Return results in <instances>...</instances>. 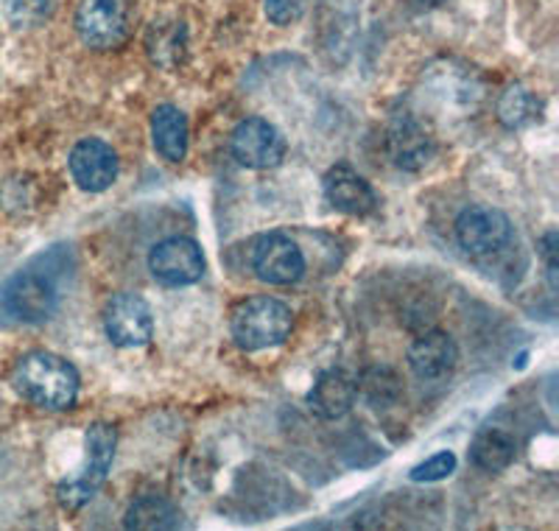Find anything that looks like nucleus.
<instances>
[{
  "instance_id": "1a4fd4ad",
  "label": "nucleus",
  "mask_w": 559,
  "mask_h": 531,
  "mask_svg": "<svg viewBox=\"0 0 559 531\" xmlns=\"http://www.w3.org/2000/svg\"><path fill=\"white\" fill-rule=\"evenodd\" d=\"M104 330L115 347L132 350L152 342L154 314L140 294L121 292L115 294L104 308Z\"/></svg>"
},
{
  "instance_id": "f257e3e1",
  "label": "nucleus",
  "mask_w": 559,
  "mask_h": 531,
  "mask_svg": "<svg viewBox=\"0 0 559 531\" xmlns=\"http://www.w3.org/2000/svg\"><path fill=\"white\" fill-rule=\"evenodd\" d=\"M57 252L43 255L0 288V324H39L59 308Z\"/></svg>"
},
{
  "instance_id": "423d86ee",
  "label": "nucleus",
  "mask_w": 559,
  "mask_h": 531,
  "mask_svg": "<svg viewBox=\"0 0 559 531\" xmlns=\"http://www.w3.org/2000/svg\"><path fill=\"white\" fill-rule=\"evenodd\" d=\"M512 222L509 215L489 204H476L467 208L456 219V240L459 247L473 258H492V255L503 252L512 244Z\"/></svg>"
},
{
  "instance_id": "6e6552de",
  "label": "nucleus",
  "mask_w": 559,
  "mask_h": 531,
  "mask_svg": "<svg viewBox=\"0 0 559 531\" xmlns=\"http://www.w3.org/2000/svg\"><path fill=\"white\" fill-rule=\"evenodd\" d=\"M204 269L207 263H204L202 247L193 238H182V235L159 240L148 252V272L154 274L157 283L171 285V288L199 283Z\"/></svg>"
},
{
  "instance_id": "39448f33",
  "label": "nucleus",
  "mask_w": 559,
  "mask_h": 531,
  "mask_svg": "<svg viewBox=\"0 0 559 531\" xmlns=\"http://www.w3.org/2000/svg\"><path fill=\"white\" fill-rule=\"evenodd\" d=\"M87 459H84V468L76 479L59 484V500H62L64 509H79V506L87 504L93 495L102 489V484L107 481L109 468H112L115 456V428L107 423L90 425L87 430Z\"/></svg>"
},
{
  "instance_id": "b1692460",
  "label": "nucleus",
  "mask_w": 559,
  "mask_h": 531,
  "mask_svg": "<svg viewBox=\"0 0 559 531\" xmlns=\"http://www.w3.org/2000/svg\"><path fill=\"white\" fill-rule=\"evenodd\" d=\"M456 453H451V450H439L431 459H426V462H419L417 468H412L408 479L417 481V484H431V481H442L448 479V475L456 473Z\"/></svg>"
},
{
  "instance_id": "aec40b11",
  "label": "nucleus",
  "mask_w": 559,
  "mask_h": 531,
  "mask_svg": "<svg viewBox=\"0 0 559 531\" xmlns=\"http://www.w3.org/2000/svg\"><path fill=\"white\" fill-rule=\"evenodd\" d=\"M543 118V102L523 84H512L498 98V120L507 129H526Z\"/></svg>"
},
{
  "instance_id": "0eeeda50",
  "label": "nucleus",
  "mask_w": 559,
  "mask_h": 531,
  "mask_svg": "<svg viewBox=\"0 0 559 531\" xmlns=\"http://www.w3.org/2000/svg\"><path fill=\"white\" fill-rule=\"evenodd\" d=\"M286 138L266 118H243L229 134V152L247 168L269 172L286 160Z\"/></svg>"
},
{
  "instance_id": "9b49d317",
  "label": "nucleus",
  "mask_w": 559,
  "mask_h": 531,
  "mask_svg": "<svg viewBox=\"0 0 559 531\" xmlns=\"http://www.w3.org/2000/svg\"><path fill=\"white\" fill-rule=\"evenodd\" d=\"M70 177L87 193H104L118 179V154L102 138L79 140L70 152Z\"/></svg>"
},
{
  "instance_id": "4be33fe9",
  "label": "nucleus",
  "mask_w": 559,
  "mask_h": 531,
  "mask_svg": "<svg viewBox=\"0 0 559 531\" xmlns=\"http://www.w3.org/2000/svg\"><path fill=\"white\" fill-rule=\"evenodd\" d=\"M185 26L182 23H154V28L148 32V54H152V59L157 64H163V68H174V64L182 59V51H185Z\"/></svg>"
},
{
  "instance_id": "2eb2a0df",
  "label": "nucleus",
  "mask_w": 559,
  "mask_h": 531,
  "mask_svg": "<svg viewBox=\"0 0 559 531\" xmlns=\"http://www.w3.org/2000/svg\"><path fill=\"white\" fill-rule=\"evenodd\" d=\"M426 87L428 93L439 95L448 104H473L481 95V79L473 68L456 62V59H442L426 70Z\"/></svg>"
},
{
  "instance_id": "6ab92c4d",
  "label": "nucleus",
  "mask_w": 559,
  "mask_h": 531,
  "mask_svg": "<svg viewBox=\"0 0 559 531\" xmlns=\"http://www.w3.org/2000/svg\"><path fill=\"white\" fill-rule=\"evenodd\" d=\"M179 526H182V512L159 495H143L127 512V529L134 531H171Z\"/></svg>"
},
{
  "instance_id": "20e7f679",
  "label": "nucleus",
  "mask_w": 559,
  "mask_h": 531,
  "mask_svg": "<svg viewBox=\"0 0 559 531\" xmlns=\"http://www.w3.org/2000/svg\"><path fill=\"white\" fill-rule=\"evenodd\" d=\"M76 32L93 51H115L132 34L129 0H82L76 9Z\"/></svg>"
},
{
  "instance_id": "bb28decb",
  "label": "nucleus",
  "mask_w": 559,
  "mask_h": 531,
  "mask_svg": "<svg viewBox=\"0 0 559 531\" xmlns=\"http://www.w3.org/2000/svg\"><path fill=\"white\" fill-rule=\"evenodd\" d=\"M417 3H423V7H442L448 0H417Z\"/></svg>"
},
{
  "instance_id": "9d476101",
  "label": "nucleus",
  "mask_w": 559,
  "mask_h": 531,
  "mask_svg": "<svg viewBox=\"0 0 559 531\" xmlns=\"http://www.w3.org/2000/svg\"><path fill=\"white\" fill-rule=\"evenodd\" d=\"M254 274L269 285H292L306 274V255L288 235L269 233L252 252Z\"/></svg>"
},
{
  "instance_id": "a878e982",
  "label": "nucleus",
  "mask_w": 559,
  "mask_h": 531,
  "mask_svg": "<svg viewBox=\"0 0 559 531\" xmlns=\"http://www.w3.org/2000/svg\"><path fill=\"white\" fill-rule=\"evenodd\" d=\"M557 247H559L557 229H548V233L540 238V255H543V263H546V278H548V285H551V292H557V274H559Z\"/></svg>"
},
{
  "instance_id": "a211bd4d",
  "label": "nucleus",
  "mask_w": 559,
  "mask_h": 531,
  "mask_svg": "<svg viewBox=\"0 0 559 531\" xmlns=\"http://www.w3.org/2000/svg\"><path fill=\"white\" fill-rule=\"evenodd\" d=\"M518 442L515 437L503 428H481L471 445V459L476 468L487 473H501L515 462Z\"/></svg>"
},
{
  "instance_id": "412c9836",
  "label": "nucleus",
  "mask_w": 559,
  "mask_h": 531,
  "mask_svg": "<svg viewBox=\"0 0 559 531\" xmlns=\"http://www.w3.org/2000/svg\"><path fill=\"white\" fill-rule=\"evenodd\" d=\"M53 0H0V26L7 32H28L43 26Z\"/></svg>"
},
{
  "instance_id": "ddd939ff",
  "label": "nucleus",
  "mask_w": 559,
  "mask_h": 531,
  "mask_svg": "<svg viewBox=\"0 0 559 531\" xmlns=\"http://www.w3.org/2000/svg\"><path fill=\"white\" fill-rule=\"evenodd\" d=\"M322 190L328 204L344 215H358V219H364V215L378 210V193L372 190V185L364 177H358L349 165L331 168L328 177H324Z\"/></svg>"
},
{
  "instance_id": "dca6fc26",
  "label": "nucleus",
  "mask_w": 559,
  "mask_h": 531,
  "mask_svg": "<svg viewBox=\"0 0 559 531\" xmlns=\"http://www.w3.org/2000/svg\"><path fill=\"white\" fill-rule=\"evenodd\" d=\"M358 386L342 369H324L317 380H313L311 392H308V405L311 412L322 420H338L356 405Z\"/></svg>"
},
{
  "instance_id": "7ed1b4c3",
  "label": "nucleus",
  "mask_w": 559,
  "mask_h": 531,
  "mask_svg": "<svg viewBox=\"0 0 559 531\" xmlns=\"http://www.w3.org/2000/svg\"><path fill=\"white\" fill-rule=\"evenodd\" d=\"M294 310L277 297H249L233 310V339L247 353L277 347L292 335Z\"/></svg>"
},
{
  "instance_id": "4468645a",
  "label": "nucleus",
  "mask_w": 559,
  "mask_h": 531,
  "mask_svg": "<svg viewBox=\"0 0 559 531\" xmlns=\"http://www.w3.org/2000/svg\"><path fill=\"white\" fill-rule=\"evenodd\" d=\"M459 364V347L451 335L442 330H428L408 347V367L419 380L451 378Z\"/></svg>"
},
{
  "instance_id": "f8f14e48",
  "label": "nucleus",
  "mask_w": 559,
  "mask_h": 531,
  "mask_svg": "<svg viewBox=\"0 0 559 531\" xmlns=\"http://www.w3.org/2000/svg\"><path fill=\"white\" fill-rule=\"evenodd\" d=\"M386 152L397 168L419 172L437 154V140L414 115H397L386 129Z\"/></svg>"
},
{
  "instance_id": "393cba45",
  "label": "nucleus",
  "mask_w": 559,
  "mask_h": 531,
  "mask_svg": "<svg viewBox=\"0 0 559 531\" xmlns=\"http://www.w3.org/2000/svg\"><path fill=\"white\" fill-rule=\"evenodd\" d=\"M263 9H266V17L274 26H292L306 14L308 0H266Z\"/></svg>"
},
{
  "instance_id": "f3484780",
  "label": "nucleus",
  "mask_w": 559,
  "mask_h": 531,
  "mask_svg": "<svg viewBox=\"0 0 559 531\" xmlns=\"http://www.w3.org/2000/svg\"><path fill=\"white\" fill-rule=\"evenodd\" d=\"M152 143L154 152L163 160L182 163L188 157V143H191L188 115L174 104H159L152 113Z\"/></svg>"
},
{
  "instance_id": "f03ea898",
  "label": "nucleus",
  "mask_w": 559,
  "mask_h": 531,
  "mask_svg": "<svg viewBox=\"0 0 559 531\" xmlns=\"http://www.w3.org/2000/svg\"><path fill=\"white\" fill-rule=\"evenodd\" d=\"M12 384L23 400L45 412H64L79 398V373L62 355L34 350L17 361Z\"/></svg>"
},
{
  "instance_id": "5701e85b",
  "label": "nucleus",
  "mask_w": 559,
  "mask_h": 531,
  "mask_svg": "<svg viewBox=\"0 0 559 531\" xmlns=\"http://www.w3.org/2000/svg\"><path fill=\"white\" fill-rule=\"evenodd\" d=\"M356 386L358 392H364V398L376 405V409L394 403L397 394H401V380H397V375L392 369H369L361 378V384Z\"/></svg>"
}]
</instances>
